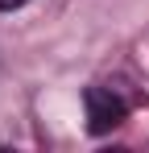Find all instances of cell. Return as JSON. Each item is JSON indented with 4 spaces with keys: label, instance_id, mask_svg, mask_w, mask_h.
I'll return each instance as SVG.
<instances>
[{
    "label": "cell",
    "instance_id": "2",
    "mask_svg": "<svg viewBox=\"0 0 149 153\" xmlns=\"http://www.w3.org/2000/svg\"><path fill=\"white\" fill-rule=\"evenodd\" d=\"M25 0H0V8H4V13H13V8H21Z\"/></svg>",
    "mask_w": 149,
    "mask_h": 153
},
{
    "label": "cell",
    "instance_id": "1",
    "mask_svg": "<svg viewBox=\"0 0 149 153\" xmlns=\"http://www.w3.org/2000/svg\"><path fill=\"white\" fill-rule=\"evenodd\" d=\"M83 108H87V128H91L95 137L112 132V128L128 116L124 95H116L112 87H87V91H83Z\"/></svg>",
    "mask_w": 149,
    "mask_h": 153
}]
</instances>
